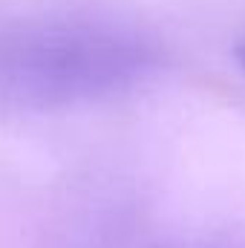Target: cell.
<instances>
[{
    "label": "cell",
    "mask_w": 245,
    "mask_h": 248,
    "mask_svg": "<svg viewBox=\"0 0 245 248\" xmlns=\"http://www.w3.org/2000/svg\"><path fill=\"white\" fill-rule=\"evenodd\" d=\"M159 63L156 46L98 20H15L0 26V104L52 110L116 95Z\"/></svg>",
    "instance_id": "1"
},
{
    "label": "cell",
    "mask_w": 245,
    "mask_h": 248,
    "mask_svg": "<svg viewBox=\"0 0 245 248\" xmlns=\"http://www.w3.org/2000/svg\"><path fill=\"white\" fill-rule=\"evenodd\" d=\"M237 58H240V63L245 66V38L240 41V44H237Z\"/></svg>",
    "instance_id": "2"
}]
</instances>
